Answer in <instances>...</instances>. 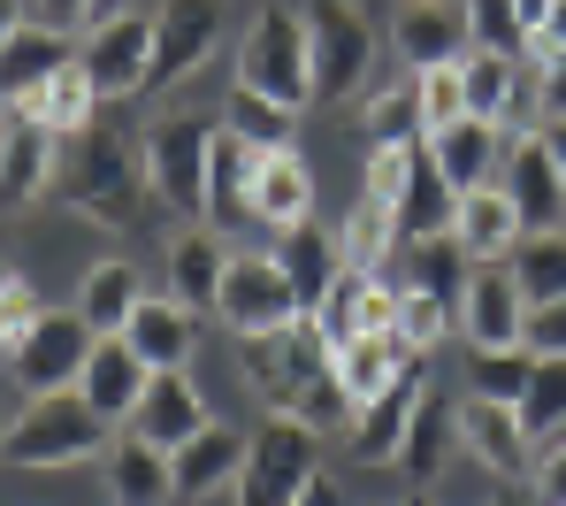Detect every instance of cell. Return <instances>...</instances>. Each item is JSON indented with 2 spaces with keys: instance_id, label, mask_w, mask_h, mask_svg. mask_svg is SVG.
Instances as JSON below:
<instances>
[{
  "instance_id": "obj_21",
  "label": "cell",
  "mask_w": 566,
  "mask_h": 506,
  "mask_svg": "<svg viewBox=\"0 0 566 506\" xmlns=\"http://www.w3.org/2000/svg\"><path fill=\"white\" fill-rule=\"evenodd\" d=\"M146 376H154V369L130 353V338H93L77 392H85V406H93L99 422H130V406L146 400Z\"/></svg>"
},
{
  "instance_id": "obj_23",
  "label": "cell",
  "mask_w": 566,
  "mask_h": 506,
  "mask_svg": "<svg viewBox=\"0 0 566 506\" xmlns=\"http://www.w3.org/2000/svg\"><path fill=\"white\" fill-rule=\"evenodd\" d=\"M276 261H283V277H291V292H298V307H306V314L329 300V285H337V277L353 269V261H345V246H337V238H329V230H322L314 215L283 230Z\"/></svg>"
},
{
  "instance_id": "obj_11",
  "label": "cell",
  "mask_w": 566,
  "mask_h": 506,
  "mask_svg": "<svg viewBox=\"0 0 566 506\" xmlns=\"http://www.w3.org/2000/svg\"><path fill=\"white\" fill-rule=\"evenodd\" d=\"M222 39V0H161L154 16V62H146V93L185 85L207 62V47Z\"/></svg>"
},
{
  "instance_id": "obj_9",
  "label": "cell",
  "mask_w": 566,
  "mask_h": 506,
  "mask_svg": "<svg viewBox=\"0 0 566 506\" xmlns=\"http://www.w3.org/2000/svg\"><path fill=\"white\" fill-rule=\"evenodd\" d=\"M214 314L238 330V338H261V330H291L306 307L291 292V277H283L276 246L269 254H230V269H222V292H214Z\"/></svg>"
},
{
  "instance_id": "obj_24",
  "label": "cell",
  "mask_w": 566,
  "mask_h": 506,
  "mask_svg": "<svg viewBox=\"0 0 566 506\" xmlns=\"http://www.w3.org/2000/svg\"><path fill=\"white\" fill-rule=\"evenodd\" d=\"M222 269H230V238H222L214 223H191L185 238L169 246V300L191 307V314H207L214 292H222Z\"/></svg>"
},
{
  "instance_id": "obj_37",
  "label": "cell",
  "mask_w": 566,
  "mask_h": 506,
  "mask_svg": "<svg viewBox=\"0 0 566 506\" xmlns=\"http://www.w3.org/2000/svg\"><path fill=\"white\" fill-rule=\"evenodd\" d=\"M93 107H99V93H93V78H85V62H62V70L46 78V93L23 107V115L46 123L54 138H77V131H93Z\"/></svg>"
},
{
  "instance_id": "obj_55",
  "label": "cell",
  "mask_w": 566,
  "mask_h": 506,
  "mask_svg": "<svg viewBox=\"0 0 566 506\" xmlns=\"http://www.w3.org/2000/svg\"><path fill=\"white\" fill-rule=\"evenodd\" d=\"M15 23H23V0H0V39H8Z\"/></svg>"
},
{
  "instance_id": "obj_19",
  "label": "cell",
  "mask_w": 566,
  "mask_h": 506,
  "mask_svg": "<svg viewBox=\"0 0 566 506\" xmlns=\"http://www.w3.org/2000/svg\"><path fill=\"white\" fill-rule=\"evenodd\" d=\"M54 185V131L23 107H0V207H23Z\"/></svg>"
},
{
  "instance_id": "obj_46",
  "label": "cell",
  "mask_w": 566,
  "mask_h": 506,
  "mask_svg": "<svg viewBox=\"0 0 566 506\" xmlns=\"http://www.w3.org/2000/svg\"><path fill=\"white\" fill-rule=\"evenodd\" d=\"M521 345H528L536 361H566V300L528 307V322H521Z\"/></svg>"
},
{
  "instance_id": "obj_52",
  "label": "cell",
  "mask_w": 566,
  "mask_h": 506,
  "mask_svg": "<svg viewBox=\"0 0 566 506\" xmlns=\"http://www.w3.org/2000/svg\"><path fill=\"white\" fill-rule=\"evenodd\" d=\"M513 16H521V31L536 39V31H544V16H552V0H513Z\"/></svg>"
},
{
  "instance_id": "obj_5",
  "label": "cell",
  "mask_w": 566,
  "mask_h": 506,
  "mask_svg": "<svg viewBox=\"0 0 566 506\" xmlns=\"http://www.w3.org/2000/svg\"><path fill=\"white\" fill-rule=\"evenodd\" d=\"M107 445V422H99L85 392H46V400L23 406V422H8V461L15 468H77Z\"/></svg>"
},
{
  "instance_id": "obj_16",
  "label": "cell",
  "mask_w": 566,
  "mask_h": 506,
  "mask_svg": "<svg viewBox=\"0 0 566 506\" xmlns=\"http://www.w3.org/2000/svg\"><path fill=\"white\" fill-rule=\"evenodd\" d=\"M390 47L413 62V70H437V62H460L468 39V0H406L390 16Z\"/></svg>"
},
{
  "instance_id": "obj_27",
  "label": "cell",
  "mask_w": 566,
  "mask_h": 506,
  "mask_svg": "<svg viewBox=\"0 0 566 506\" xmlns=\"http://www.w3.org/2000/svg\"><path fill=\"white\" fill-rule=\"evenodd\" d=\"M452 238L468 246V261H505V254L521 246V215H513V200H505V185H474V193H460V207H452Z\"/></svg>"
},
{
  "instance_id": "obj_53",
  "label": "cell",
  "mask_w": 566,
  "mask_h": 506,
  "mask_svg": "<svg viewBox=\"0 0 566 506\" xmlns=\"http://www.w3.org/2000/svg\"><path fill=\"white\" fill-rule=\"evenodd\" d=\"M291 506H345V499H337V484H329V476H314V484H306Z\"/></svg>"
},
{
  "instance_id": "obj_50",
  "label": "cell",
  "mask_w": 566,
  "mask_h": 506,
  "mask_svg": "<svg viewBox=\"0 0 566 506\" xmlns=\"http://www.w3.org/2000/svg\"><path fill=\"white\" fill-rule=\"evenodd\" d=\"M536 499H544V506H566V437L544 453V468H536Z\"/></svg>"
},
{
  "instance_id": "obj_44",
  "label": "cell",
  "mask_w": 566,
  "mask_h": 506,
  "mask_svg": "<svg viewBox=\"0 0 566 506\" xmlns=\"http://www.w3.org/2000/svg\"><path fill=\"white\" fill-rule=\"evenodd\" d=\"M468 39L482 54H528V31H521V16H513V0H468Z\"/></svg>"
},
{
  "instance_id": "obj_59",
  "label": "cell",
  "mask_w": 566,
  "mask_h": 506,
  "mask_svg": "<svg viewBox=\"0 0 566 506\" xmlns=\"http://www.w3.org/2000/svg\"><path fill=\"white\" fill-rule=\"evenodd\" d=\"M406 506H437V499H429V492H421V499H406Z\"/></svg>"
},
{
  "instance_id": "obj_29",
  "label": "cell",
  "mask_w": 566,
  "mask_h": 506,
  "mask_svg": "<svg viewBox=\"0 0 566 506\" xmlns=\"http://www.w3.org/2000/svg\"><path fill=\"white\" fill-rule=\"evenodd\" d=\"M123 338H130V353L146 369H185L191 345H199V314L177 300H138V314L123 322Z\"/></svg>"
},
{
  "instance_id": "obj_18",
  "label": "cell",
  "mask_w": 566,
  "mask_h": 506,
  "mask_svg": "<svg viewBox=\"0 0 566 506\" xmlns=\"http://www.w3.org/2000/svg\"><path fill=\"white\" fill-rule=\"evenodd\" d=\"M245 207H253V230H269V238H283L291 223L314 215V169L298 162V146H283V154H261V162H253Z\"/></svg>"
},
{
  "instance_id": "obj_2",
  "label": "cell",
  "mask_w": 566,
  "mask_h": 506,
  "mask_svg": "<svg viewBox=\"0 0 566 506\" xmlns=\"http://www.w3.org/2000/svg\"><path fill=\"white\" fill-rule=\"evenodd\" d=\"M238 361H245V384L269 400V414H298V400L337 369V345L322 338V322H314V314H298L291 330L238 338Z\"/></svg>"
},
{
  "instance_id": "obj_35",
  "label": "cell",
  "mask_w": 566,
  "mask_h": 506,
  "mask_svg": "<svg viewBox=\"0 0 566 506\" xmlns=\"http://www.w3.org/2000/svg\"><path fill=\"white\" fill-rule=\"evenodd\" d=\"M505 269H513V285H521L528 307L566 300V223L559 230H521V246L505 254Z\"/></svg>"
},
{
  "instance_id": "obj_32",
  "label": "cell",
  "mask_w": 566,
  "mask_h": 506,
  "mask_svg": "<svg viewBox=\"0 0 566 506\" xmlns=\"http://www.w3.org/2000/svg\"><path fill=\"white\" fill-rule=\"evenodd\" d=\"M468 246L444 230V238H421V246H398V292H429V300L460 307V292H468Z\"/></svg>"
},
{
  "instance_id": "obj_33",
  "label": "cell",
  "mask_w": 566,
  "mask_h": 506,
  "mask_svg": "<svg viewBox=\"0 0 566 506\" xmlns=\"http://www.w3.org/2000/svg\"><path fill=\"white\" fill-rule=\"evenodd\" d=\"M460 445H468L490 476H521V461H528V437H521L513 406L474 400V392H468V406H460Z\"/></svg>"
},
{
  "instance_id": "obj_56",
  "label": "cell",
  "mask_w": 566,
  "mask_h": 506,
  "mask_svg": "<svg viewBox=\"0 0 566 506\" xmlns=\"http://www.w3.org/2000/svg\"><path fill=\"white\" fill-rule=\"evenodd\" d=\"M123 8H130V0H93L85 16H93V23H99V16H123Z\"/></svg>"
},
{
  "instance_id": "obj_39",
  "label": "cell",
  "mask_w": 566,
  "mask_h": 506,
  "mask_svg": "<svg viewBox=\"0 0 566 506\" xmlns=\"http://www.w3.org/2000/svg\"><path fill=\"white\" fill-rule=\"evenodd\" d=\"M513 422H521V437L528 445H552L566 430V361H536L528 369V392L513 406Z\"/></svg>"
},
{
  "instance_id": "obj_25",
  "label": "cell",
  "mask_w": 566,
  "mask_h": 506,
  "mask_svg": "<svg viewBox=\"0 0 566 506\" xmlns=\"http://www.w3.org/2000/svg\"><path fill=\"white\" fill-rule=\"evenodd\" d=\"M429 154H437V169L452 177V193H474V185H490V169L505 162V131L482 123V115H460V123L429 131Z\"/></svg>"
},
{
  "instance_id": "obj_51",
  "label": "cell",
  "mask_w": 566,
  "mask_h": 506,
  "mask_svg": "<svg viewBox=\"0 0 566 506\" xmlns=\"http://www.w3.org/2000/svg\"><path fill=\"white\" fill-rule=\"evenodd\" d=\"M39 8H46V23L62 31V23H85V8H93V0H39Z\"/></svg>"
},
{
  "instance_id": "obj_38",
  "label": "cell",
  "mask_w": 566,
  "mask_h": 506,
  "mask_svg": "<svg viewBox=\"0 0 566 506\" xmlns=\"http://www.w3.org/2000/svg\"><path fill=\"white\" fill-rule=\"evenodd\" d=\"M360 123H368L376 146H413V138H429V123H421V78H398V85L368 93Z\"/></svg>"
},
{
  "instance_id": "obj_31",
  "label": "cell",
  "mask_w": 566,
  "mask_h": 506,
  "mask_svg": "<svg viewBox=\"0 0 566 506\" xmlns=\"http://www.w3.org/2000/svg\"><path fill=\"white\" fill-rule=\"evenodd\" d=\"M406 361H421V353H406V338H398V330H368V338L337 345V384H345L353 414H360V406L376 400V392H390Z\"/></svg>"
},
{
  "instance_id": "obj_6",
  "label": "cell",
  "mask_w": 566,
  "mask_h": 506,
  "mask_svg": "<svg viewBox=\"0 0 566 506\" xmlns=\"http://www.w3.org/2000/svg\"><path fill=\"white\" fill-rule=\"evenodd\" d=\"M322 430H306L298 414H269V430L245 445V468H238V484H230V506H291L322 468V445H314Z\"/></svg>"
},
{
  "instance_id": "obj_58",
  "label": "cell",
  "mask_w": 566,
  "mask_h": 506,
  "mask_svg": "<svg viewBox=\"0 0 566 506\" xmlns=\"http://www.w3.org/2000/svg\"><path fill=\"white\" fill-rule=\"evenodd\" d=\"M0 461H8V414H0Z\"/></svg>"
},
{
  "instance_id": "obj_30",
  "label": "cell",
  "mask_w": 566,
  "mask_h": 506,
  "mask_svg": "<svg viewBox=\"0 0 566 506\" xmlns=\"http://www.w3.org/2000/svg\"><path fill=\"white\" fill-rule=\"evenodd\" d=\"M107 499H115V506H169V499H177V468H169V453L146 445V437L107 445Z\"/></svg>"
},
{
  "instance_id": "obj_22",
  "label": "cell",
  "mask_w": 566,
  "mask_h": 506,
  "mask_svg": "<svg viewBox=\"0 0 566 506\" xmlns=\"http://www.w3.org/2000/svg\"><path fill=\"white\" fill-rule=\"evenodd\" d=\"M245 430H230V422H207L191 445L169 453V468H177V499H207V492H230L238 484V468H245Z\"/></svg>"
},
{
  "instance_id": "obj_47",
  "label": "cell",
  "mask_w": 566,
  "mask_h": 506,
  "mask_svg": "<svg viewBox=\"0 0 566 506\" xmlns=\"http://www.w3.org/2000/svg\"><path fill=\"white\" fill-rule=\"evenodd\" d=\"M406 162H413V146H376V154H368V200H398V193H406Z\"/></svg>"
},
{
  "instance_id": "obj_48",
  "label": "cell",
  "mask_w": 566,
  "mask_h": 506,
  "mask_svg": "<svg viewBox=\"0 0 566 506\" xmlns=\"http://www.w3.org/2000/svg\"><path fill=\"white\" fill-rule=\"evenodd\" d=\"M39 314H46V307H39V292H31V285L15 277V285L0 292V353H8V345H15V338H23V330H31Z\"/></svg>"
},
{
  "instance_id": "obj_12",
  "label": "cell",
  "mask_w": 566,
  "mask_h": 506,
  "mask_svg": "<svg viewBox=\"0 0 566 506\" xmlns=\"http://www.w3.org/2000/svg\"><path fill=\"white\" fill-rule=\"evenodd\" d=\"M521 322H528V300L513 285L505 261H474L468 292H460V338L474 353H497V345H521Z\"/></svg>"
},
{
  "instance_id": "obj_14",
  "label": "cell",
  "mask_w": 566,
  "mask_h": 506,
  "mask_svg": "<svg viewBox=\"0 0 566 506\" xmlns=\"http://www.w3.org/2000/svg\"><path fill=\"white\" fill-rule=\"evenodd\" d=\"M421 392H429V376H421V361H406V369H398V384H390V392H376V400L353 414L345 453H353L360 468H390V461H398V445H406V422H413Z\"/></svg>"
},
{
  "instance_id": "obj_41",
  "label": "cell",
  "mask_w": 566,
  "mask_h": 506,
  "mask_svg": "<svg viewBox=\"0 0 566 506\" xmlns=\"http://www.w3.org/2000/svg\"><path fill=\"white\" fill-rule=\"evenodd\" d=\"M528 369H536V353H528V345H497V353H474L468 392H474V400H497V406H521V392H528Z\"/></svg>"
},
{
  "instance_id": "obj_8",
  "label": "cell",
  "mask_w": 566,
  "mask_h": 506,
  "mask_svg": "<svg viewBox=\"0 0 566 506\" xmlns=\"http://www.w3.org/2000/svg\"><path fill=\"white\" fill-rule=\"evenodd\" d=\"M85 353H93V330H85V314H77V307H70V314H39V322L8 345V376H15V392H23V400L77 392Z\"/></svg>"
},
{
  "instance_id": "obj_3",
  "label": "cell",
  "mask_w": 566,
  "mask_h": 506,
  "mask_svg": "<svg viewBox=\"0 0 566 506\" xmlns=\"http://www.w3.org/2000/svg\"><path fill=\"white\" fill-rule=\"evenodd\" d=\"M238 85L269 93L283 107L314 101V54H306V16L298 8H261L238 39Z\"/></svg>"
},
{
  "instance_id": "obj_49",
  "label": "cell",
  "mask_w": 566,
  "mask_h": 506,
  "mask_svg": "<svg viewBox=\"0 0 566 506\" xmlns=\"http://www.w3.org/2000/svg\"><path fill=\"white\" fill-rule=\"evenodd\" d=\"M536 107H544V123H566V54L536 62Z\"/></svg>"
},
{
  "instance_id": "obj_4",
  "label": "cell",
  "mask_w": 566,
  "mask_h": 506,
  "mask_svg": "<svg viewBox=\"0 0 566 506\" xmlns=\"http://www.w3.org/2000/svg\"><path fill=\"white\" fill-rule=\"evenodd\" d=\"M214 131H222V115H214V123H207V115H169V123H154L146 146H138L154 200L177 207L185 223H207V154H214Z\"/></svg>"
},
{
  "instance_id": "obj_42",
  "label": "cell",
  "mask_w": 566,
  "mask_h": 506,
  "mask_svg": "<svg viewBox=\"0 0 566 506\" xmlns=\"http://www.w3.org/2000/svg\"><path fill=\"white\" fill-rule=\"evenodd\" d=\"M452 330H460V307L429 300V292H398V338H406V353H429Z\"/></svg>"
},
{
  "instance_id": "obj_34",
  "label": "cell",
  "mask_w": 566,
  "mask_h": 506,
  "mask_svg": "<svg viewBox=\"0 0 566 506\" xmlns=\"http://www.w3.org/2000/svg\"><path fill=\"white\" fill-rule=\"evenodd\" d=\"M138 300H146V285H138L130 261H99V269H85V285H77V314H85L93 338H123V322L138 314Z\"/></svg>"
},
{
  "instance_id": "obj_57",
  "label": "cell",
  "mask_w": 566,
  "mask_h": 506,
  "mask_svg": "<svg viewBox=\"0 0 566 506\" xmlns=\"http://www.w3.org/2000/svg\"><path fill=\"white\" fill-rule=\"evenodd\" d=\"M8 285H15V269H8V254H0V292H8Z\"/></svg>"
},
{
  "instance_id": "obj_1",
  "label": "cell",
  "mask_w": 566,
  "mask_h": 506,
  "mask_svg": "<svg viewBox=\"0 0 566 506\" xmlns=\"http://www.w3.org/2000/svg\"><path fill=\"white\" fill-rule=\"evenodd\" d=\"M70 207L99 223V230H138L146 223V162H138V138L93 123L77 131V162H70Z\"/></svg>"
},
{
  "instance_id": "obj_17",
  "label": "cell",
  "mask_w": 566,
  "mask_h": 506,
  "mask_svg": "<svg viewBox=\"0 0 566 506\" xmlns=\"http://www.w3.org/2000/svg\"><path fill=\"white\" fill-rule=\"evenodd\" d=\"M207 430V400L191 392L185 369H154L146 376V400L130 406V437H146V445H161V453H177Z\"/></svg>"
},
{
  "instance_id": "obj_7",
  "label": "cell",
  "mask_w": 566,
  "mask_h": 506,
  "mask_svg": "<svg viewBox=\"0 0 566 506\" xmlns=\"http://www.w3.org/2000/svg\"><path fill=\"white\" fill-rule=\"evenodd\" d=\"M306 54H314V101H353L376 70V23L353 0H306Z\"/></svg>"
},
{
  "instance_id": "obj_45",
  "label": "cell",
  "mask_w": 566,
  "mask_h": 506,
  "mask_svg": "<svg viewBox=\"0 0 566 506\" xmlns=\"http://www.w3.org/2000/svg\"><path fill=\"white\" fill-rule=\"evenodd\" d=\"M413 78H421V123H429V131H444V123L468 115V78H460V62H437V70H413Z\"/></svg>"
},
{
  "instance_id": "obj_40",
  "label": "cell",
  "mask_w": 566,
  "mask_h": 506,
  "mask_svg": "<svg viewBox=\"0 0 566 506\" xmlns=\"http://www.w3.org/2000/svg\"><path fill=\"white\" fill-rule=\"evenodd\" d=\"M460 78H468V115H482V123H505L513 115V54H482V47H468L460 54Z\"/></svg>"
},
{
  "instance_id": "obj_54",
  "label": "cell",
  "mask_w": 566,
  "mask_h": 506,
  "mask_svg": "<svg viewBox=\"0 0 566 506\" xmlns=\"http://www.w3.org/2000/svg\"><path fill=\"white\" fill-rule=\"evenodd\" d=\"M544 131V146H552V162H559V177H566V123H536Z\"/></svg>"
},
{
  "instance_id": "obj_15",
  "label": "cell",
  "mask_w": 566,
  "mask_h": 506,
  "mask_svg": "<svg viewBox=\"0 0 566 506\" xmlns=\"http://www.w3.org/2000/svg\"><path fill=\"white\" fill-rule=\"evenodd\" d=\"M452 177L437 169V154H429V138H413V162H406V193L390 200V238L398 246H421V238H444L452 230Z\"/></svg>"
},
{
  "instance_id": "obj_28",
  "label": "cell",
  "mask_w": 566,
  "mask_h": 506,
  "mask_svg": "<svg viewBox=\"0 0 566 506\" xmlns=\"http://www.w3.org/2000/svg\"><path fill=\"white\" fill-rule=\"evenodd\" d=\"M452 445H460V406L444 400V392H421L413 406V422H406V445H398V468L429 492L437 476H444V461H452Z\"/></svg>"
},
{
  "instance_id": "obj_36",
  "label": "cell",
  "mask_w": 566,
  "mask_h": 506,
  "mask_svg": "<svg viewBox=\"0 0 566 506\" xmlns=\"http://www.w3.org/2000/svg\"><path fill=\"white\" fill-rule=\"evenodd\" d=\"M222 131H238L253 154H283V146H298V107L230 85V101H222Z\"/></svg>"
},
{
  "instance_id": "obj_20",
  "label": "cell",
  "mask_w": 566,
  "mask_h": 506,
  "mask_svg": "<svg viewBox=\"0 0 566 506\" xmlns=\"http://www.w3.org/2000/svg\"><path fill=\"white\" fill-rule=\"evenodd\" d=\"M62 62H77V54H70V39L54 23H15L0 39V107H31Z\"/></svg>"
},
{
  "instance_id": "obj_10",
  "label": "cell",
  "mask_w": 566,
  "mask_h": 506,
  "mask_svg": "<svg viewBox=\"0 0 566 506\" xmlns=\"http://www.w3.org/2000/svg\"><path fill=\"white\" fill-rule=\"evenodd\" d=\"M85 78H93L99 101H123V93H146V62H154V16H99L85 31Z\"/></svg>"
},
{
  "instance_id": "obj_43",
  "label": "cell",
  "mask_w": 566,
  "mask_h": 506,
  "mask_svg": "<svg viewBox=\"0 0 566 506\" xmlns=\"http://www.w3.org/2000/svg\"><path fill=\"white\" fill-rule=\"evenodd\" d=\"M337 246H345V261H353V269H376L382 254L398 246V238H390V207H382V200H360L353 215H345Z\"/></svg>"
},
{
  "instance_id": "obj_13",
  "label": "cell",
  "mask_w": 566,
  "mask_h": 506,
  "mask_svg": "<svg viewBox=\"0 0 566 506\" xmlns=\"http://www.w3.org/2000/svg\"><path fill=\"white\" fill-rule=\"evenodd\" d=\"M505 200L521 215V230H559L566 223V177L544 146V131H521L505 138Z\"/></svg>"
},
{
  "instance_id": "obj_26",
  "label": "cell",
  "mask_w": 566,
  "mask_h": 506,
  "mask_svg": "<svg viewBox=\"0 0 566 506\" xmlns=\"http://www.w3.org/2000/svg\"><path fill=\"white\" fill-rule=\"evenodd\" d=\"M253 146L238 131H214V154H207V223L230 238V230H253V207H245V185H253Z\"/></svg>"
}]
</instances>
